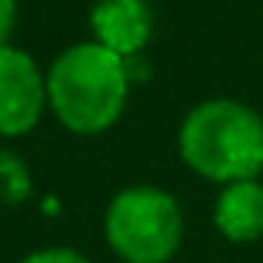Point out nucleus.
<instances>
[{
  "mask_svg": "<svg viewBox=\"0 0 263 263\" xmlns=\"http://www.w3.org/2000/svg\"><path fill=\"white\" fill-rule=\"evenodd\" d=\"M127 97V60L97 40L67 47L47 70V107L70 134L97 137L110 130L120 120Z\"/></svg>",
  "mask_w": 263,
  "mask_h": 263,
  "instance_id": "nucleus-1",
  "label": "nucleus"
},
{
  "mask_svg": "<svg viewBox=\"0 0 263 263\" xmlns=\"http://www.w3.org/2000/svg\"><path fill=\"white\" fill-rule=\"evenodd\" d=\"M180 160L213 183L257 180L263 170V117L230 97L203 100L183 117L177 134Z\"/></svg>",
  "mask_w": 263,
  "mask_h": 263,
  "instance_id": "nucleus-2",
  "label": "nucleus"
},
{
  "mask_svg": "<svg viewBox=\"0 0 263 263\" xmlns=\"http://www.w3.org/2000/svg\"><path fill=\"white\" fill-rule=\"evenodd\" d=\"M103 237L123 263H167L183 243V210L160 186H127L110 200Z\"/></svg>",
  "mask_w": 263,
  "mask_h": 263,
  "instance_id": "nucleus-3",
  "label": "nucleus"
},
{
  "mask_svg": "<svg viewBox=\"0 0 263 263\" xmlns=\"http://www.w3.org/2000/svg\"><path fill=\"white\" fill-rule=\"evenodd\" d=\"M47 110V73L17 47H0V137H24Z\"/></svg>",
  "mask_w": 263,
  "mask_h": 263,
  "instance_id": "nucleus-4",
  "label": "nucleus"
},
{
  "mask_svg": "<svg viewBox=\"0 0 263 263\" xmlns=\"http://www.w3.org/2000/svg\"><path fill=\"white\" fill-rule=\"evenodd\" d=\"M90 30L100 47L130 60L154 33V10L147 0H97L90 10Z\"/></svg>",
  "mask_w": 263,
  "mask_h": 263,
  "instance_id": "nucleus-5",
  "label": "nucleus"
},
{
  "mask_svg": "<svg viewBox=\"0 0 263 263\" xmlns=\"http://www.w3.org/2000/svg\"><path fill=\"white\" fill-rule=\"evenodd\" d=\"M213 223L230 243H253L263 237V183L237 180L227 183L213 206Z\"/></svg>",
  "mask_w": 263,
  "mask_h": 263,
  "instance_id": "nucleus-6",
  "label": "nucleus"
},
{
  "mask_svg": "<svg viewBox=\"0 0 263 263\" xmlns=\"http://www.w3.org/2000/svg\"><path fill=\"white\" fill-rule=\"evenodd\" d=\"M27 190H30V177H27L20 157L0 154V197L10 200V203H17V200L27 197Z\"/></svg>",
  "mask_w": 263,
  "mask_h": 263,
  "instance_id": "nucleus-7",
  "label": "nucleus"
},
{
  "mask_svg": "<svg viewBox=\"0 0 263 263\" xmlns=\"http://www.w3.org/2000/svg\"><path fill=\"white\" fill-rule=\"evenodd\" d=\"M20 263H93V260H87L80 250H70V247H44V250H33L30 257H24Z\"/></svg>",
  "mask_w": 263,
  "mask_h": 263,
  "instance_id": "nucleus-8",
  "label": "nucleus"
},
{
  "mask_svg": "<svg viewBox=\"0 0 263 263\" xmlns=\"http://www.w3.org/2000/svg\"><path fill=\"white\" fill-rule=\"evenodd\" d=\"M13 27H17V0H0V47L10 44Z\"/></svg>",
  "mask_w": 263,
  "mask_h": 263,
  "instance_id": "nucleus-9",
  "label": "nucleus"
}]
</instances>
